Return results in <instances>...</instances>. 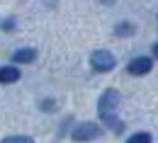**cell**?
<instances>
[{"label": "cell", "instance_id": "obj_1", "mask_svg": "<svg viewBox=\"0 0 158 143\" xmlns=\"http://www.w3.org/2000/svg\"><path fill=\"white\" fill-rule=\"evenodd\" d=\"M119 92L117 90H105L102 95H100V102H98V114H100V119L107 124L114 133H122V129H124V124L119 121L117 117H114V112H117V104H119Z\"/></svg>", "mask_w": 158, "mask_h": 143}, {"label": "cell", "instance_id": "obj_2", "mask_svg": "<svg viewBox=\"0 0 158 143\" xmlns=\"http://www.w3.org/2000/svg\"><path fill=\"white\" fill-rule=\"evenodd\" d=\"M114 54H110L107 49H98V51H93L90 54V66L98 70V73H110L112 68H114Z\"/></svg>", "mask_w": 158, "mask_h": 143}, {"label": "cell", "instance_id": "obj_3", "mask_svg": "<svg viewBox=\"0 0 158 143\" xmlns=\"http://www.w3.org/2000/svg\"><path fill=\"white\" fill-rule=\"evenodd\" d=\"M100 133V126L98 124H90V121H85V124H78L76 129H73V133H71V138L76 143H85V141H93V138H98Z\"/></svg>", "mask_w": 158, "mask_h": 143}, {"label": "cell", "instance_id": "obj_4", "mask_svg": "<svg viewBox=\"0 0 158 143\" xmlns=\"http://www.w3.org/2000/svg\"><path fill=\"white\" fill-rule=\"evenodd\" d=\"M151 68H153V61L148 56H139V58H134L129 63V73L131 75H146V73H151Z\"/></svg>", "mask_w": 158, "mask_h": 143}, {"label": "cell", "instance_id": "obj_5", "mask_svg": "<svg viewBox=\"0 0 158 143\" xmlns=\"http://www.w3.org/2000/svg\"><path fill=\"white\" fill-rule=\"evenodd\" d=\"M20 80V68L17 66H2L0 68V85H12Z\"/></svg>", "mask_w": 158, "mask_h": 143}, {"label": "cell", "instance_id": "obj_6", "mask_svg": "<svg viewBox=\"0 0 158 143\" xmlns=\"http://www.w3.org/2000/svg\"><path fill=\"white\" fill-rule=\"evenodd\" d=\"M34 58H37V51L29 49V46H27V49H17V51L12 54V61L15 63H32Z\"/></svg>", "mask_w": 158, "mask_h": 143}, {"label": "cell", "instance_id": "obj_7", "mask_svg": "<svg viewBox=\"0 0 158 143\" xmlns=\"http://www.w3.org/2000/svg\"><path fill=\"white\" fill-rule=\"evenodd\" d=\"M134 32H136V27H134L131 22H122V24L114 27V34H117V37H131Z\"/></svg>", "mask_w": 158, "mask_h": 143}, {"label": "cell", "instance_id": "obj_8", "mask_svg": "<svg viewBox=\"0 0 158 143\" xmlns=\"http://www.w3.org/2000/svg\"><path fill=\"white\" fill-rule=\"evenodd\" d=\"M153 138H151V133H146V131H139V133H134V136H129L127 138V143H151Z\"/></svg>", "mask_w": 158, "mask_h": 143}, {"label": "cell", "instance_id": "obj_9", "mask_svg": "<svg viewBox=\"0 0 158 143\" xmlns=\"http://www.w3.org/2000/svg\"><path fill=\"white\" fill-rule=\"evenodd\" d=\"M0 143H34L32 136H7V138H2Z\"/></svg>", "mask_w": 158, "mask_h": 143}, {"label": "cell", "instance_id": "obj_10", "mask_svg": "<svg viewBox=\"0 0 158 143\" xmlns=\"http://www.w3.org/2000/svg\"><path fill=\"white\" fill-rule=\"evenodd\" d=\"M15 27H17V20H15V17H5V20H2V32H12Z\"/></svg>", "mask_w": 158, "mask_h": 143}, {"label": "cell", "instance_id": "obj_11", "mask_svg": "<svg viewBox=\"0 0 158 143\" xmlns=\"http://www.w3.org/2000/svg\"><path fill=\"white\" fill-rule=\"evenodd\" d=\"M41 109H44V112H54V109H56V104L51 102V100H44V102H41Z\"/></svg>", "mask_w": 158, "mask_h": 143}, {"label": "cell", "instance_id": "obj_12", "mask_svg": "<svg viewBox=\"0 0 158 143\" xmlns=\"http://www.w3.org/2000/svg\"><path fill=\"white\" fill-rule=\"evenodd\" d=\"M153 56L158 58V44H153Z\"/></svg>", "mask_w": 158, "mask_h": 143}]
</instances>
